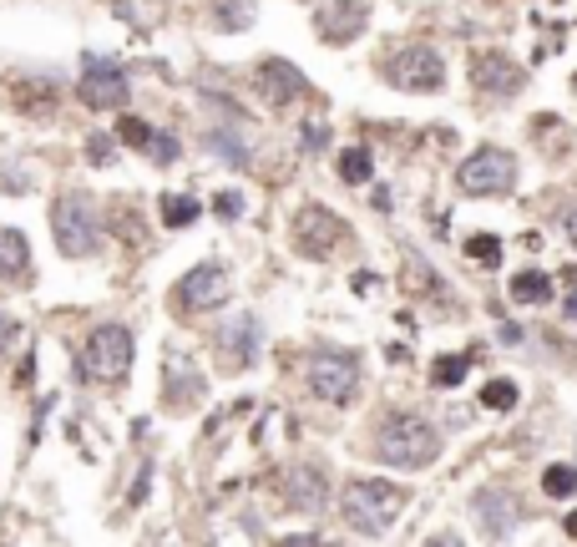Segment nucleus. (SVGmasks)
Returning a JSON list of instances; mask_svg holds the SVG:
<instances>
[{
	"label": "nucleus",
	"mask_w": 577,
	"mask_h": 547,
	"mask_svg": "<svg viewBox=\"0 0 577 547\" xmlns=\"http://www.w3.org/2000/svg\"><path fill=\"white\" fill-rule=\"evenodd\" d=\"M410 492L406 486L385 482V477H355V482H344L340 492V517L350 532H365V537H380V532H391L406 512Z\"/></svg>",
	"instance_id": "nucleus-1"
},
{
	"label": "nucleus",
	"mask_w": 577,
	"mask_h": 547,
	"mask_svg": "<svg viewBox=\"0 0 577 547\" xmlns=\"http://www.w3.org/2000/svg\"><path fill=\"white\" fill-rule=\"evenodd\" d=\"M375 456L385 467L400 471H421L441 456V431L425 416H391V421L375 431Z\"/></svg>",
	"instance_id": "nucleus-2"
},
{
	"label": "nucleus",
	"mask_w": 577,
	"mask_h": 547,
	"mask_svg": "<svg viewBox=\"0 0 577 547\" xmlns=\"http://www.w3.org/2000/svg\"><path fill=\"white\" fill-rule=\"evenodd\" d=\"M132 355H137L132 329L127 325H96L77 350V376L96 380V385H117V380H127V370H132Z\"/></svg>",
	"instance_id": "nucleus-3"
},
{
	"label": "nucleus",
	"mask_w": 577,
	"mask_h": 547,
	"mask_svg": "<svg viewBox=\"0 0 577 547\" xmlns=\"http://www.w3.org/2000/svg\"><path fill=\"white\" fill-rule=\"evenodd\" d=\"M51 234H56V249L66 259H92L102 249V223H96V208L87 193H62L51 203Z\"/></svg>",
	"instance_id": "nucleus-4"
},
{
	"label": "nucleus",
	"mask_w": 577,
	"mask_h": 547,
	"mask_svg": "<svg viewBox=\"0 0 577 547\" xmlns=\"http://www.w3.org/2000/svg\"><path fill=\"white\" fill-rule=\"evenodd\" d=\"M385 81H391L395 92H410V96L441 92V87H446V62H441L436 46L410 41V46H395L391 56H385Z\"/></svg>",
	"instance_id": "nucleus-5"
},
{
	"label": "nucleus",
	"mask_w": 577,
	"mask_h": 547,
	"mask_svg": "<svg viewBox=\"0 0 577 547\" xmlns=\"http://www.w3.org/2000/svg\"><path fill=\"white\" fill-rule=\"evenodd\" d=\"M228 294H234L228 269L218 259H203V264H193L183 279L172 284V310L183 314V319H193V314H203V310H223Z\"/></svg>",
	"instance_id": "nucleus-6"
},
{
	"label": "nucleus",
	"mask_w": 577,
	"mask_h": 547,
	"mask_svg": "<svg viewBox=\"0 0 577 547\" xmlns=\"http://www.w3.org/2000/svg\"><path fill=\"white\" fill-rule=\"evenodd\" d=\"M456 188L466 198H501L516 188V157L507 147H482L456 168Z\"/></svg>",
	"instance_id": "nucleus-7"
},
{
	"label": "nucleus",
	"mask_w": 577,
	"mask_h": 547,
	"mask_svg": "<svg viewBox=\"0 0 577 547\" xmlns=\"http://www.w3.org/2000/svg\"><path fill=\"white\" fill-rule=\"evenodd\" d=\"M309 391L329 406H344L359 391V355L355 350H314L309 355Z\"/></svg>",
	"instance_id": "nucleus-8"
},
{
	"label": "nucleus",
	"mask_w": 577,
	"mask_h": 547,
	"mask_svg": "<svg viewBox=\"0 0 577 547\" xmlns=\"http://www.w3.org/2000/svg\"><path fill=\"white\" fill-rule=\"evenodd\" d=\"M81 102L92 112H117L127 107V71L111 56H87L81 62Z\"/></svg>",
	"instance_id": "nucleus-9"
},
{
	"label": "nucleus",
	"mask_w": 577,
	"mask_h": 547,
	"mask_svg": "<svg viewBox=\"0 0 577 547\" xmlns=\"http://www.w3.org/2000/svg\"><path fill=\"white\" fill-rule=\"evenodd\" d=\"M253 92H259V102L274 112L294 107V102H304L309 96V81H304V71H299L294 62H284V56H268V62H259V71H253Z\"/></svg>",
	"instance_id": "nucleus-10"
},
{
	"label": "nucleus",
	"mask_w": 577,
	"mask_h": 547,
	"mask_svg": "<svg viewBox=\"0 0 577 547\" xmlns=\"http://www.w3.org/2000/svg\"><path fill=\"white\" fill-rule=\"evenodd\" d=\"M294 244H299V253H309V259H329V253L344 244V219L329 213V208H319V203H304L294 213Z\"/></svg>",
	"instance_id": "nucleus-11"
},
{
	"label": "nucleus",
	"mask_w": 577,
	"mask_h": 547,
	"mask_svg": "<svg viewBox=\"0 0 577 547\" xmlns=\"http://www.w3.org/2000/svg\"><path fill=\"white\" fill-rule=\"evenodd\" d=\"M365 26H370V5L365 0H329L325 11L314 16V36L325 46H350V41L365 36Z\"/></svg>",
	"instance_id": "nucleus-12"
},
{
	"label": "nucleus",
	"mask_w": 577,
	"mask_h": 547,
	"mask_svg": "<svg viewBox=\"0 0 577 547\" xmlns=\"http://www.w3.org/2000/svg\"><path fill=\"white\" fill-rule=\"evenodd\" d=\"M471 512H476V522H482V532L491 537V543H501V537H512L516 522H522V497L516 492H507V486H482L476 492V501H471Z\"/></svg>",
	"instance_id": "nucleus-13"
},
{
	"label": "nucleus",
	"mask_w": 577,
	"mask_h": 547,
	"mask_svg": "<svg viewBox=\"0 0 577 547\" xmlns=\"http://www.w3.org/2000/svg\"><path fill=\"white\" fill-rule=\"evenodd\" d=\"M471 81H476V92H486V96H516L522 81H527V71H522L507 51H482V56L471 62Z\"/></svg>",
	"instance_id": "nucleus-14"
},
{
	"label": "nucleus",
	"mask_w": 577,
	"mask_h": 547,
	"mask_svg": "<svg viewBox=\"0 0 577 547\" xmlns=\"http://www.w3.org/2000/svg\"><path fill=\"white\" fill-rule=\"evenodd\" d=\"M162 380H168L162 406H168L172 416H183V410L198 406V395H203V376H198V365H193L187 355H177V350H172V355L162 360Z\"/></svg>",
	"instance_id": "nucleus-15"
},
{
	"label": "nucleus",
	"mask_w": 577,
	"mask_h": 547,
	"mask_svg": "<svg viewBox=\"0 0 577 547\" xmlns=\"http://www.w3.org/2000/svg\"><path fill=\"white\" fill-rule=\"evenodd\" d=\"M259 340H264V329L253 314H234L228 325L218 329V350H223V370H243L259 360Z\"/></svg>",
	"instance_id": "nucleus-16"
},
{
	"label": "nucleus",
	"mask_w": 577,
	"mask_h": 547,
	"mask_svg": "<svg viewBox=\"0 0 577 547\" xmlns=\"http://www.w3.org/2000/svg\"><path fill=\"white\" fill-rule=\"evenodd\" d=\"M329 497V482L319 467H294L289 477H284V501L294 507V512H319Z\"/></svg>",
	"instance_id": "nucleus-17"
},
{
	"label": "nucleus",
	"mask_w": 577,
	"mask_h": 547,
	"mask_svg": "<svg viewBox=\"0 0 577 547\" xmlns=\"http://www.w3.org/2000/svg\"><path fill=\"white\" fill-rule=\"evenodd\" d=\"M0 279L5 284H26L31 279V244H26V234L21 228H0Z\"/></svg>",
	"instance_id": "nucleus-18"
},
{
	"label": "nucleus",
	"mask_w": 577,
	"mask_h": 547,
	"mask_svg": "<svg viewBox=\"0 0 577 547\" xmlns=\"http://www.w3.org/2000/svg\"><path fill=\"white\" fill-rule=\"evenodd\" d=\"M253 16H259V5H253V0H208V26L223 31V36L249 31Z\"/></svg>",
	"instance_id": "nucleus-19"
},
{
	"label": "nucleus",
	"mask_w": 577,
	"mask_h": 547,
	"mask_svg": "<svg viewBox=\"0 0 577 547\" xmlns=\"http://www.w3.org/2000/svg\"><path fill=\"white\" fill-rule=\"evenodd\" d=\"M208 147H218V157L223 162H234V168H243V162H249V132H243V127H208Z\"/></svg>",
	"instance_id": "nucleus-20"
},
{
	"label": "nucleus",
	"mask_w": 577,
	"mask_h": 547,
	"mask_svg": "<svg viewBox=\"0 0 577 547\" xmlns=\"http://www.w3.org/2000/svg\"><path fill=\"white\" fill-rule=\"evenodd\" d=\"M16 102L26 117H51L56 112V87H41V81H21L16 87Z\"/></svg>",
	"instance_id": "nucleus-21"
},
{
	"label": "nucleus",
	"mask_w": 577,
	"mask_h": 547,
	"mask_svg": "<svg viewBox=\"0 0 577 547\" xmlns=\"http://www.w3.org/2000/svg\"><path fill=\"white\" fill-rule=\"evenodd\" d=\"M400 284H406V294H436L441 289L436 269L425 264L421 253H406V274H400Z\"/></svg>",
	"instance_id": "nucleus-22"
},
{
	"label": "nucleus",
	"mask_w": 577,
	"mask_h": 547,
	"mask_svg": "<svg viewBox=\"0 0 577 547\" xmlns=\"http://www.w3.org/2000/svg\"><path fill=\"white\" fill-rule=\"evenodd\" d=\"M512 299H516V304H547V299H552V279L537 274V269H532V274H516V279H512Z\"/></svg>",
	"instance_id": "nucleus-23"
},
{
	"label": "nucleus",
	"mask_w": 577,
	"mask_h": 547,
	"mask_svg": "<svg viewBox=\"0 0 577 547\" xmlns=\"http://www.w3.org/2000/svg\"><path fill=\"white\" fill-rule=\"evenodd\" d=\"M466 370H471L466 355H441L436 365H431V385H436V391H456V385L466 380Z\"/></svg>",
	"instance_id": "nucleus-24"
},
{
	"label": "nucleus",
	"mask_w": 577,
	"mask_h": 547,
	"mask_svg": "<svg viewBox=\"0 0 577 547\" xmlns=\"http://www.w3.org/2000/svg\"><path fill=\"white\" fill-rule=\"evenodd\" d=\"M370 172H375V157H370V147H344L340 153V178L344 183H370Z\"/></svg>",
	"instance_id": "nucleus-25"
},
{
	"label": "nucleus",
	"mask_w": 577,
	"mask_h": 547,
	"mask_svg": "<svg viewBox=\"0 0 577 547\" xmlns=\"http://www.w3.org/2000/svg\"><path fill=\"white\" fill-rule=\"evenodd\" d=\"M542 492L552 501H567L577 492V467H567V461H557V467H547L542 471Z\"/></svg>",
	"instance_id": "nucleus-26"
},
{
	"label": "nucleus",
	"mask_w": 577,
	"mask_h": 547,
	"mask_svg": "<svg viewBox=\"0 0 577 547\" xmlns=\"http://www.w3.org/2000/svg\"><path fill=\"white\" fill-rule=\"evenodd\" d=\"M198 213H203L198 198H162V223L168 228H187V223H198Z\"/></svg>",
	"instance_id": "nucleus-27"
},
{
	"label": "nucleus",
	"mask_w": 577,
	"mask_h": 547,
	"mask_svg": "<svg viewBox=\"0 0 577 547\" xmlns=\"http://www.w3.org/2000/svg\"><path fill=\"white\" fill-rule=\"evenodd\" d=\"M482 406H486V410H516V380H507V376L486 380Z\"/></svg>",
	"instance_id": "nucleus-28"
},
{
	"label": "nucleus",
	"mask_w": 577,
	"mask_h": 547,
	"mask_svg": "<svg viewBox=\"0 0 577 547\" xmlns=\"http://www.w3.org/2000/svg\"><path fill=\"white\" fill-rule=\"evenodd\" d=\"M466 253L476 259V264H501V244L491 234H476V238H466Z\"/></svg>",
	"instance_id": "nucleus-29"
},
{
	"label": "nucleus",
	"mask_w": 577,
	"mask_h": 547,
	"mask_svg": "<svg viewBox=\"0 0 577 547\" xmlns=\"http://www.w3.org/2000/svg\"><path fill=\"white\" fill-rule=\"evenodd\" d=\"M117 137H122L127 147H147V142H152V127L142 122V117H122V127H117Z\"/></svg>",
	"instance_id": "nucleus-30"
},
{
	"label": "nucleus",
	"mask_w": 577,
	"mask_h": 547,
	"mask_svg": "<svg viewBox=\"0 0 577 547\" xmlns=\"http://www.w3.org/2000/svg\"><path fill=\"white\" fill-rule=\"evenodd\" d=\"M87 162H92V168H111V162H117L111 137H102V132H96V137H87Z\"/></svg>",
	"instance_id": "nucleus-31"
},
{
	"label": "nucleus",
	"mask_w": 577,
	"mask_h": 547,
	"mask_svg": "<svg viewBox=\"0 0 577 547\" xmlns=\"http://www.w3.org/2000/svg\"><path fill=\"white\" fill-rule=\"evenodd\" d=\"M16 340H21V325L11 319V314H0V365L11 360V350H16Z\"/></svg>",
	"instance_id": "nucleus-32"
},
{
	"label": "nucleus",
	"mask_w": 577,
	"mask_h": 547,
	"mask_svg": "<svg viewBox=\"0 0 577 547\" xmlns=\"http://www.w3.org/2000/svg\"><path fill=\"white\" fill-rule=\"evenodd\" d=\"M147 157H152V162H172V157H177V142H172V137H157V132H152V142H147Z\"/></svg>",
	"instance_id": "nucleus-33"
},
{
	"label": "nucleus",
	"mask_w": 577,
	"mask_h": 547,
	"mask_svg": "<svg viewBox=\"0 0 577 547\" xmlns=\"http://www.w3.org/2000/svg\"><path fill=\"white\" fill-rule=\"evenodd\" d=\"M223 213V219H238V213H243V198H238V193H223L218 203H213Z\"/></svg>",
	"instance_id": "nucleus-34"
},
{
	"label": "nucleus",
	"mask_w": 577,
	"mask_h": 547,
	"mask_svg": "<svg viewBox=\"0 0 577 547\" xmlns=\"http://www.w3.org/2000/svg\"><path fill=\"white\" fill-rule=\"evenodd\" d=\"M567 537H577V512H567Z\"/></svg>",
	"instance_id": "nucleus-35"
},
{
	"label": "nucleus",
	"mask_w": 577,
	"mask_h": 547,
	"mask_svg": "<svg viewBox=\"0 0 577 547\" xmlns=\"http://www.w3.org/2000/svg\"><path fill=\"white\" fill-rule=\"evenodd\" d=\"M567 314H577V294H573V299H567Z\"/></svg>",
	"instance_id": "nucleus-36"
},
{
	"label": "nucleus",
	"mask_w": 577,
	"mask_h": 547,
	"mask_svg": "<svg viewBox=\"0 0 577 547\" xmlns=\"http://www.w3.org/2000/svg\"><path fill=\"white\" fill-rule=\"evenodd\" d=\"M573 96H577V77H573Z\"/></svg>",
	"instance_id": "nucleus-37"
}]
</instances>
